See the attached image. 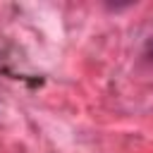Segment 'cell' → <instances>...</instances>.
<instances>
[{
	"mask_svg": "<svg viewBox=\"0 0 153 153\" xmlns=\"http://www.w3.org/2000/svg\"><path fill=\"white\" fill-rule=\"evenodd\" d=\"M148 55H151V60H153V41H151V50H148Z\"/></svg>",
	"mask_w": 153,
	"mask_h": 153,
	"instance_id": "cell-1",
	"label": "cell"
}]
</instances>
